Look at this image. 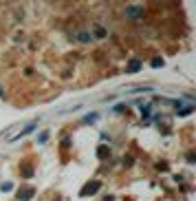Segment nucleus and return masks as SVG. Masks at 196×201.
<instances>
[{"instance_id":"obj_1","label":"nucleus","mask_w":196,"mask_h":201,"mask_svg":"<svg viewBox=\"0 0 196 201\" xmlns=\"http://www.w3.org/2000/svg\"><path fill=\"white\" fill-rule=\"evenodd\" d=\"M126 15H128V18H132V20L143 18V7H128V9H126Z\"/></svg>"},{"instance_id":"obj_2","label":"nucleus","mask_w":196,"mask_h":201,"mask_svg":"<svg viewBox=\"0 0 196 201\" xmlns=\"http://www.w3.org/2000/svg\"><path fill=\"white\" fill-rule=\"evenodd\" d=\"M91 40H93L91 33H86V31H82V33H80V42H91Z\"/></svg>"}]
</instances>
